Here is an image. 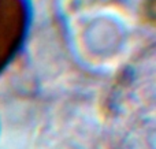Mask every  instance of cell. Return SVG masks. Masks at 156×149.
Returning a JSON list of instances; mask_svg holds the SVG:
<instances>
[{
  "label": "cell",
  "instance_id": "6da1fadb",
  "mask_svg": "<svg viewBox=\"0 0 156 149\" xmlns=\"http://www.w3.org/2000/svg\"><path fill=\"white\" fill-rule=\"evenodd\" d=\"M21 0H0V68L15 54L26 26Z\"/></svg>",
  "mask_w": 156,
  "mask_h": 149
}]
</instances>
